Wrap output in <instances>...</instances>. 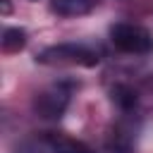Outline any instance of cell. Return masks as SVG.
Returning <instances> with one entry per match:
<instances>
[{
  "instance_id": "obj_7",
  "label": "cell",
  "mask_w": 153,
  "mask_h": 153,
  "mask_svg": "<svg viewBox=\"0 0 153 153\" xmlns=\"http://www.w3.org/2000/svg\"><path fill=\"white\" fill-rule=\"evenodd\" d=\"M2 50L5 53H19L24 45H26V31L19 29V26H7L2 31Z\"/></svg>"
},
{
  "instance_id": "obj_3",
  "label": "cell",
  "mask_w": 153,
  "mask_h": 153,
  "mask_svg": "<svg viewBox=\"0 0 153 153\" xmlns=\"http://www.w3.org/2000/svg\"><path fill=\"white\" fill-rule=\"evenodd\" d=\"M67 105H69V88L62 84H53L41 93H36L33 98V110L45 120H60Z\"/></svg>"
},
{
  "instance_id": "obj_2",
  "label": "cell",
  "mask_w": 153,
  "mask_h": 153,
  "mask_svg": "<svg viewBox=\"0 0 153 153\" xmlns=\"http://www.w3.org/2000/svg\"><path fill=\"white\" fill-rule=\"evenodd\" d=\"M110 41L122 53H131V55L153 53V33L141 24H131V22L115 24L110 29Z\"/></svg>"
},
{
  "instance_id": "obj_4",
  "label": "cell",
  "mask_w": 153,
  "mask_h": 153,
  "mask_svg": "<svg viewBox=\"0 0 153 153\" xmlns=\"http://www.w3.org/2000/svg\"><path fill=\"white\" fill-rule=\"evenodd\" d=\"M134 141H136V124H134V120L122 117L110 129V134L105 139V146H108L110 153H131Z\"/></svg>"
},
{
  "instance_id": "obj_6",
  "label": "cell",
  "mask_w": 153,
  "mask_h": 153,
  "mask_svg": "<svg viewBox=\"0 0 153 153\" xmlns=\"http://www.w3.org/2000/svg\"><path fill=\"white\" fill-rule=\"evenodd\" d=\"M96 5L98 0H53L50 2L53 12H57L60 17H81V14H88Z\"/></svg>"
},
{
  "instance_id": "obj_8",
  "label": "cell",
  "mask_w": 153,
  "mask_h": 153,
  "mask_svg": "<svg viewBox=\"0 0 153 153\" xmlns=\"http://www.w3.org/2000/svg\"><path fill=\"white\" fill-rule=\"evenodd\" d=\"M112 103H117L120 110L129 112V110L136 105V91H134L131 86H127V84H117V86L112 88Z\"/></svg>"
},
{
  "instance_id": "obj_5",
  "label": "cell",
  "mask_w": 153,
  "mask_h": 153,
  "mask_svg": "<svg viewBox=\"0 0 153 153\" xmlns=\"http://www.w3.org/2000/svg\"><path fill=\"white\" fill-rule=\"evenodd\" d=\"M45 146L50 148V153H93L84 141L65 134H45Z\"/></svg>"
},
{
  "instance_id": "obj_1",
  "label": "cell",
  "mask_w": 153,
  "mask_h": 153,
  "mask_svg": "<svg viewBox=\"0 0 153 153\" xmlns=\"http://www.w3.org/2000/svg\"><path fill=\"white\" fill-rule=\"evenodd\" d=\"M38 65H48V67H62V65H79V67H96L100 62L98 50L81 45V43H57V45H48L36 55Z\"/></svg>"
}]
</instances>
